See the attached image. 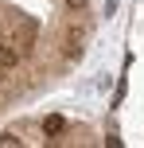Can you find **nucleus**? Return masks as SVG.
I'll return each mask as SVG.
<instances>
[{
	"instance_id": "3",
	"label": "nucleus",
	"mask_w": 144,
	"mask_h": 148,
	"mask_svg": "<svg viewBox=\"0 0 144 148\" xmlns=\"http://www.w3.org/2000/svg\"><path fill=\"white\" fill-rule=\"evenodd\" d=\"M0 66H16V47H4V43H0Z\"/></svg>"
},
{
	"instance_id": "1",
	"label": "nucleus",
	"mask_w": 144,
	"mask_h": 148,
	"mask_svg": "<svg viewBox=\"0 0 144 148\" xmlns=\"http://www.w3.org/2000/svg\"><path fill=\"white\" fill-rule=\"evenodd\" d=\"M82 51H86V27L82 23H70L66 35H62V55H66V59H78Z\"/></svg>"
},
{
	"instance_id": "4",
	"label": "nucleus",
	"mask_w": 144,
	"mask_h": 148,
	"mask_svg": "<svg viewBox=\"0 0 144 148\" xmlns=\"http://www.w3.org/2000/svg\"><path fill=\"white\" fill-rule=\"evenodd\" d=\"M16 144H20V136H12V133L0 136V148H16Z\"/></svg>"
},
{
	"instance_id": "2",
	"label": "nucleus",
	"mask_w": 144,
	"mask_h": 148,
	"mask_svg": "<svg viewBox=\"0 0 144 148\" xmlns=\"http://www.w3.org/2000/svg\"><path fill=\"white\" fill-rule=\"evenodd\" d=\"M62 129H66V121H62L59 113H51V117L43 121V133H47V136H55V133H62Z\"/></svg>"
},
{
	"instance_id": "5",
	"label": "nucleus",
	"mask_w": 144,
	"mask_h": 148,
	"mask_svg": "<svg viewBox=\"0 0 144 148\" xmlns=\"http://www.w3.org/2000/svg\"><path fill=\"white\" fill-rule=\"evenodd\" d=\"M66 8L70 12H86V0H66Z\"/></svg>"
}]
</instances>
